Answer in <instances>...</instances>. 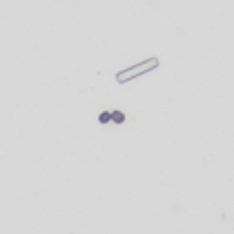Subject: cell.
Listing matches in <instances>:
<instances>
[{"label": "cell", "instance_id": "cell-1", "mask_svg": "<svg viewBox=\"0 0 234 234\" xmlns=\"http://www.w3.org/2000/svg\"><path fill=\"white\" fill-rule=\"evenodd\" d=\"M158 64H160L158 58H150V60H144V62H140V64H136V66H130V68L117 72L115 78H117L119 84H125V82H130V80H134V78H138V76H142V74L150 72V70L158 68Z\"/></svg>", "mask_w": 234, "mask_h": 234}, {"label": "cell", "instance_id": "cell-2", "mask_svg": "<svg viewBox=\"0 0 234 234\" xmlns=\"http://www.w3.org/2000/svg\"><path fill=\"white\" fill-rule=\"evenodd\" d=\"M111 121L123 123V121H125V115H123V111H113V113H111Z\"/></svg>", "mask_w": 234, "mask_h": 234}, {"label": "cell", "instance_id": "cell-3", "mask_svg": "<svg viewBox=\"0 0 234 234\" xmlns=\"http://www.w3.org/2000/svg\"><path fill=\"white\" fill-rule=\"evenodd\" d=\"M99 121H101V123H109V121H111V113H109V111H103V113L99 115Z\"/></svg>", "mask_w": 234, "mask_h": 234}]
</instances>
